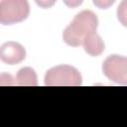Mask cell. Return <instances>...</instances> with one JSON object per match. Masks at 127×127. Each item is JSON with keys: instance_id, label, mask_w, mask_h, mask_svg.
I'll return each instance as SVG.
<instances>
[{"instance_id": "cell-1", "label": "cell", "mask_w": 127, "mask_h": 127, "mask_svg": "<svg viewBox=\"0 0 127 127\" xmlns=\"http://www.w3.org/2000/svg\"><path fill=\"white\" fill-rule=\"evenodd\" d=\"M98 19L90 10L77 13L70 24L63 32L64 42L70 47H79L89 35L96 33Z\"/></svg>"}, {"instance_id": "cell-2", "label": "cell", "mask_w": 127, "mask_h": 127, "mask_svg": "<svg viewBox=\"0 0 127 127\" xmlns=\"http://www.w3.org/2000/svg\"><path fill=\"white\" fill-rule=\"evenodd\" d=\"M82 82L80 72L68 64L56 65L47 70L45 85L47 86H78Z\"/></svg>"}, {"instance_id": "cell-3", "label": "cell", "mask_w": 127, "mask_h": 127, "mask_svg": "<svg viewBox=\"0 0 127 127\" xmlns=\"http://www.w3.org/2000/svg\"><path fill=\"white\" fill-rule=\"evenodd\" d=\"M30 5L26 0L0 1V24L14 25L28 18Z\"/></svg>"}, {"instance_id": "cell-4", "label": "cell", "mask_w": 127, "mask_h": 127, "mask_svg": "<svg viewBox=\"0 0 127 127\" xmlns=\"http://www.w3.org/2000/svg\"><path fill=\"white\" fill-rule=\"evenodd\" d=\"M102 72L104 75L119 84L127 83V59L122 56H109L102 64Z\"/></svg>"}, {"instance_id": "cell-5", "label": "cell", "mask_w": 127, "mask_h": 127, "mask_svg": "<svg viewBox=\"0 0 127 127\" xmlns=\"http://www.w3.org/2000/svg\"><path fill=\"white\" fill-rule=\"evenodd\" d=\"M26 58L25 48L13 41L4 43L0 47V61L6 64L14 65L22 63Z\"/></svg>"}, {"instance_id": "cell-6", "label": "cell", "mask_w": 127, "mask_h": 127, "mask_svg": "<svg viewBox=\"0 0 127 127\" xmlns=\"http://www.w3.org/2000/svg\"><path fill=\"white\" fill-rule=\"evenodd\" d=\"M81 46L83 47L85 53L91 57H98L104 51V43L101 37L96 33L91 34L85 38Z\"/></svg>"}, {"instance_id": "cell-7", "label": "cell", "mask_w": 127, "mask_h": 127, "mask_svg": "<svg viewBox=\"0 0 127 127\" xmlns=\"http://www.w3.org/2000/svg\"><path fill=\"white\" fill-rule=\"evenodd\" d=\"M16 85L19 86H36L38 85V76L36 71L29 66L22 67L18 70L15 78Z\"/></svg>"}, {"instance_id": "cell-8", "label": "cell", "mask_w": 127, "mask_h": 127, "mask_svg": "<svg viewBox=\"0 0 127 127\" xmlns=\"http://www.w3.org/2000/svg\"><path fill=\"white\" fill-rule=\"evenodd\" d=\"M0 85H16L15 78L9 73H0Z\"/></svg>"}]
</instances>
